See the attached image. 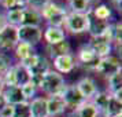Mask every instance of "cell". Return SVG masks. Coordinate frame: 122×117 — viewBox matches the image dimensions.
Returning a JSON list of instances; mask_svg holds the SVG:
<instances>
[{
  "instance_id": "f35d334b",
  "label": "cell",
  "mask_w": 122,
  "mask_h": 117,
  "mask_svg": "<svg viewBox=\"0 0 122 117\" xmlns=\"http://www.w3.org/2000/svg\"><path fill=\"white\" fill-rule=\"evenodd\" d=\"M117 117H121V114H119V116H117Z\"/></svg>"
},
{
  "instance_id": "3957f363",
  "label": "cell",
  "mask_w": 122,
  "mask_h": 117,
  "mask_svg": "<svg viewBox=\"0 0 122 117\" xmlns=\"http://www.w3.org/2000/svg\"><path fill=\"white\" fill-rule=\"evenodd\" d=\"M65 28L73 34H81L88 32L89 21L88 14H80V12H67L65 19Z\"/></svg>"
},
{
  "instance_id": "7c38bea8",
  "label": "cell",
  "mask_w": 122,
  "mask_h": 117,
  "mask_svg": "<svg viewBox=\"0 0 122 117\" xmlns=\"http://www.w3.org/2000/svg\"><path fill=\"white\" fill-rule=\"evenodd\" d=\"M43 22V18L39 10H34L30 7H25L22 8V19H21V25H26V26H40V23Z\"/></svg>"
},
{
  "instance_id": "d6986e66",
  "label": "cell",
  "mask_w": 122,
  "mask_h": 117,
  "mask_svg": "<svg viewBox=\"0 0 122 117\" xmlns=\"http://www.w3.org/2000/svg\"><path fill=\"white\" fill-rule=\"evenodd\" d=\"M50 70H51L50 69V62H48V59H47V56L41 55V54H39L36 63L29 69L30 76H44L45 73L50 72Z\"/></svg>"
},
{
  "instance_id": "2e32d148",
  "label": "cell",
  "mask_w": 122,
  "mask_h": 117,
  "mask_svg": "<svg viewBox=\"0 0 122 117\" xmlns=\"http://www.w3.org/2000/svg\"><path fill=\"white\" fill-rule=\"evenodd\" d=\"M45 51H47V55L54 59L55 56L63 55V54H70L71 52V45L67 41V39H65L63 41H59L56 44H51V45L47 44Z\"/></svg>"
},
{
  "instance_id": "4fadbf2b",
  "label": "cell",
  "mask_w": 122,
  "mask_h": 117,
  "mask_svg": "<svg viewBox=\"0 0 122 117\" xmlns=\"http://www.w3.org/2000/svg\"><path fill=\"white\" fill-rule=\"evenodd\" d=\"M43 39L48 45L56 44L59 41H63L66 39V33L63 28H56V26H47L43 33Z\"/></svg>"
},
{
  "instance_id": "d4e9b609",
  "label": "cell",
  "mask_w": 122,
  "mask_h": 117,
  "mask_svg": "<svg viewBox=\"0 0 122 117\" xmlns=\"http://www.w3.org/2000/svg\"><path fill=\"white\" fill-rule=\"evenodd\" d=\"M69 8H70V12L88 14L92 6L88 3V0H69Z\"/></svg>"
},
{
  "instance_id": "603a6c76",
  "label": "cell",
  "mask_w": 122,
  "mask_h": 117,
  "mask_svg": "<svg viewBox=\"0 0 122 117\" xmlns=\"http://www.w3.org/2000/svg\"><path fill=\"white\" fill-rule=\"evenodd\" d=\"M14 52H15V56L19 59V62L23 61V59H26L28 56L36 54L34 47L26 44V43H21V41H18V43H17L15 48H14Z\"/></svg>"
},
{
  "instance_id": "6da1fadb",
  "label": "cell",
  "mask_w": 122,
  "mask_h": 117,
  "mask_svg": "<svg viewBox=\"0 0 122 117\" xmlns=\"http://www.w3.org/2000/svg\"><path fill=\"white\" fill-rule=\"evenodd\" d=\"M41 18L47 21L48 26H56V28H62L65 19L67 15V10L65 7L59 6L58 3L51 0L50 3H47L41 10H40Z\"/></svg>"
},
{
  "instance_id": "1f68e13d",
  "label": "cell",
  "mask_w": 122,
  "mask_h": 117,
  "mask_svg": "<svg viewBox=\"0 0 122 117\" xmlns=\"http://www.w3.org/2000/svg\"><path fill=\"white\" fill-rule=\"evenodd\" d=\"M121 40H122V23L121 19L114 22V43L117 45H121Z\"/></svg>"
},
{
  "instance_id": "9c48e42d",
  "label": "cell",
  "mask_w": 122,
  "mask_h": 117,
  "mask_svg": "<svg viewBox=\"0 0 122 117\" xmlns=\"http://www.w3.org/2000/svg\"><path fill=\"white\" fill-rule=\"evenodd\" d=\"M61 95L63 98V100H65V103H66V107H70L73 110H76L78 106L85 100L82 98V95L80 94V91L77 89L76 84L74 85H66Z\"/></svg>"
},
{
  "instance_id": "ac0fdd59",
  "label": "cell",
  "mask_w": 122,
  "mask_h": 117,
  "mask_svg": "<svg viewBox=\"0 0 122 117\" xmlns=\"http://www.w3.org/2000/svg\"><path fill=\"white\" fill-rule=\"evenodd\" d=\"M12 69H14V76H15V84L18 87H22L25 84L30 83V80H32L30 72L23 66L22 63L18 62L15 65H12Z\"/></svg>"
},
{
  "instance_id": "9a60e30c",
  "label": "cell",
  "mask_w": 122,
  "mask_h": 117,
  "mask_svg": "<svg viewBox=\"0 0 122 117\" xmlns=\"http://www.w3.org/2000/svg\"><path fill=\"white\" fill-rule=\"evenodd\" d=\"M30 106V113L32 117H48V110H47V98L43 96H36L29 102Z\"/></svg>"
},
{
  "instance_id": "f1b7e54d",
  "label": "cell",
  "mask_w": 122,
  "mask_h": 117,
  "mask_svg": "<svg viewBox=\"0 0 122 117\" xmlns=\"http://www.w3.org/2000/svg\"><path fill=\"white\" fill-rule=\"evenodd\" d=\"M12 66V61H11V56L6 54V52H1L0 51V77H3L8 69Z\"/></svg>"
},
{
  "instance_id": "277c9868",
  "label": "cell",
  "mask_w": 122,
  "mask_h": 117,
  "mask_svg": "<svg viewBox=\"0 0 122 117\" xmlns=\"http://www.w3.org/2000/svg\"><path fill=\"white\" fill-rule=\"evenodd\" d=\"M100 58L95 54V51L89 44H84L82 47H80L77 55H76V63L84 67L85 70H96Z\"/></svg>"
},
{
  "instance_id": "8d00e7d4",
  "label": "cell",
  "mask_w": 122,
  "mask_h": 117,
  "mask_svg": "<svg viewBox=\"0 0 122 117\" xmlns=\"http://www.w3.org/2000/svg\"><path fill=\"white\" fill-rule=\"evenodd\" d=\"M3 89H4V83H3V80H1V77H0V95H1V92H3Z\"/></svg>"
},
{
  "instance_id": "4dcf8cb0",
  "label": "cell",
  "mask_w": 122,
  "mask_h": 117,
  "mask_svg": "<svg viewBox=\"0 0 122 117\" xmlns=\"http://www.w3.org/2000/svg\"><path fill=\"white\" fill-rule=\"evenodd\" d=\"M21 91H22V95H23V98H25V100L29 102V100L33 99V98H36L37 88H36L32 83H28V84H25V85L21 87Z\"/></svg>"
},
{
  "instance_id": "8fae6325",
  "label": "cell",
  "mask_w": 122,
  "mask_h": 117,
  "mask_svg": "<svg viewBox=\"0 0 122 117\" xmlns=\"http://www.w3.org/2000/svg\"><path fill=\"white\" fill-rule=\"evenodd\" d=\"M76 87H77V89L80 91V94L82 95V98L85 100H91L96 95V92L99 91L97 85H96V81L91 77H82L76 84Z\"/></svg>"
},
{
  "instance_id": "5bb4252c",
  "label": "cell",
  "mask_w": 122,
  "mask_h": 117,
  "mask_svg": "<svg viewBox=\"0 0 122 117\" xmlns=\"http://www.w3.org/2000/svg\"><path fill=\"white\" fill-rule=\"evenodd\" d=\"M1 96L4 98L6 103L8 105H17V103H21V102H25V98L22 95V91H21V87L18 85H12V87H4L3 92H1Z\"/></svg>"
},
{
  "instance_id": "ba28073f",
  "label": "cell",
  "mask_w": 122,
  "mask_h": 117,
  "mask_svg": "<svg viewBox=\"0 0 122 117\" xmlns=\"http://www.w3.org/2000/svg\"><path fill=\"white\" fill-rule=\"evenodd\" d=\"M18 43L17 26L7 25L3 30H0V51H10L14 50Z\"/></svg>"
},
{
  "instance_id": "5b68a950",
  "label": "cell",
  "mask_w": 122,
  "mask_h": 117,
  "mask_svg": "<svg viewBox=\"0 0 122 117\" xmlns=\"http://www.w3.org/2000/svg\"><path fill=\"white\" fill-rule=\"evenodd\" d=\"M17 34H18V41L21 43H26V44L37 45L43 39V30L40 26H18L17 28Z\"/></svg>"
},
{
  "instance_id": "e0dca14e",
  "label": "cell",
  "mask_w": 122,
  "mask_h": 117,
  "mask_svg": "<svg viewBox=\"0 0 122 117\" xmlns=\"http://www.w3.org/2000/svg\"><path fill=\"white\" fill-rule=\"evenodd\" d=\"M88 21H89L88 32H89V34H91L92 37L102 34L106 29H107L108 23H110V22H106V21H102V19H99V18L93 17V15L91 14V11L88 12Z\"/></svg>"
},
{
  "instance_id": "74e56055",
  "label": "cell",
  "mask_w": 122,
  "mask_h": 117,
  "mask_svg": "<svg viewBox=\"0 0 122 117\" xmlns=\"http://www.w3.org/2000/svg\"><path fill=\"white\" fill-rule=\"evenodd\" d=\"M73 117H77V116H76V114H73Z\"/></svg>"
},
{
  "instance_id": "44dd1931",
  "label": "cell",
  "mask_w": 122,
  "mask_h": 117,
  "mask_svg": "<svg viewBox=\"0 0 122 117\" xmlns=\"http://www.w3.org/2000/svg\"><path fill=\"white\" fill-rule=\"evenodd\" d=\"M108 99H110V94H108L107 91H106V92L97 91L96 95L91 99V102L96 106V109H97V111H99V116L104 117L106 109H107V105H108Z\"/></svg>"
},
{
  "instance_id": "52a82bcc",
  "label": "cell",
  "mask_w": 122,
  "mask_h": 117,
  "mask_svg": "<svg viewBox=\"0 0 122 117\" xmlns=\"http://www.w3.org/2000/svg\"><path fill=\"white\" fill-rule=\"evenodd\" d=\"M52 65H54L55 72H58L62 76L63 74H67V73H71L74 70V67L77 66L76 56L73 55L71 52L70 54H63V55L55 56L52 59Z\"/></svg>"
},
{
  "instance_id": "7a4b0ae2",
  "label": "cell",
  "mask_w": 122,
  "mask_h": 117,
  "mask_svg": "<svg viewBox=\"0 0 122 117\" xmlns=\"http://www.w3.org/2000/svg\"><path fill=\"white\" fill-rule=\"evenodd\" d=\"M65 87H66L65 77L55 70H50L43 76L39 88L50 96V95H61Z\"/></svg>"
},
{
  "instance_id": "d6a6232c",
  "label": "cell",
  "mask_w": 122,
  "mask_h": 117,
  "mask_svg": "<svg viewBox=\"0 0 122 117\" xmlns=\"http://www.w3.org/2000/svg\"><path fill=\"white\" fill-rule=\"evenodd\" d=\"M50 1L51 0H26V6L40 11V10H41L47 3H50Z\"/></svg>"
},
{
  "instance_id": "484cf974",
  "label": "cell",
  "mask_w": 122,
  "mask_h": 117,
  "mask_svg": "<svg viewBox=\"0 0 122 117\" xmlns=\"http://www.w3.org/2000/svg\"><path fill=\"white\" fill-rule=\"evenodd\" d=\"M12 117H32V113H30V106H29V102L25 100V102H21V103H17V105L12 106Z\"/></svg>"
},
{
  "instance_id": "8992f818",
  "label": "cell",
  "mask_w": 122,
  "mask_h": 117,
  "mask_svg": "<svg viewBox=\"0 0 122 117\" xmlns=\"http://www.w3.org/2000/svg\"><path fill=\"white\" fill-rule=\"evenodd\" d=\"M121 70H122L121 58L114 56V55H108V56H104V58H100V61L97 63L95 72H97L99 74L108 78L110 76L121 72Z\"/></svg>"
},
{
  "instance_id": "83f0119b",
  "label": "cell",
  "mask_w": 122,
  "mask_h": 117,
  "mask_svg": "<svg viewBox=\"0 0 122 117\" xmlns=\"http://www.w3.org/2000/svg\"><path fill=\"white\" fill-rule=\"evenodd\" d=\"M122 89V74L121 72L115 73L108 77V94H114L117 91Z\"/></svg>"
},
{
  "instance_id": "e575fe53",
  "label": "cell",
  "mask_w": 122,
  "mask_h": 117,
  "mask_svg": "<svg viewBox=\"0 0 122 117\" xmlns=\"http://www.w3.org/2000/svg\"><path fill=\"white\" fill-rule=\"evenodd\" d=\"M7 25V19H6V15L3 14V12H0V30H3V29L6 28Z\"/></svg>"
},
{
  "instance_id": "7402d4cb",
  "label": "cell",
  "mask_w": 122,
  "mask_h": 117,
  "mask_svg": "<svg viewBox=\"0 0 122 117\" xmlns=\"http://www.w3.org/2000/svg\"><path fill=\"white\" fill-rule=\"evenodd\" d=\"M91 14L93 17L99 18L102 21H106V22H110L111 17H112V12H111V8L106 4H96L91 8Z\"/></svg>"
},
{
  "instance_id": "836d02e7",
  "label": "cell",
  "mask_w": 122,
  "mask_h": 117,
  "mask_svg": "<svg viewBox=\"0 0 122 117\" xmlns=\"http://www.w3.org/2000/svg\"><path fill=\"white\" fill-rule=\"evenodd\" d=\"M12 109H14L12 105L6 103V105L0 109V117H12Z\"/></svg>"
},
{
  "instance_id": "cb8c5ba5",
  "label": "cell",
  "mask_w": 122,
  "mask_h": 117,
  "mask_svg": "<svg viewBox=\"0 0 122 117\" xmlns=\"http://www.w3.org/2000/svg\"><path fill=\"white\" fill-rule=\"evenodd\" d=\"M122 111V100L114 98L112 95H110V99H108V105L106 109L104 117H117L119 116Z\"/></svg>"
},
{
  "instance_id": "d590c367",
  "label": "cell",
  "mask_w": 122,
  "mask_h": 117,
  "mask_svg": "<svg viewBox=\"0 0 122 117\" xmlns=\"http://www.w3.org/2000/svg\"><path fill=\"white\" fill-rule=\"evenodd\" d=\"M112 1V4H114V7H115V10L118 12H121L122 10V0H111Z\"/></svg>"
},
{
  "instance_id": "30bf717a",
  "label": "cell",
  "mask_w": 122,
  "mask_h": 117,
  "mask_svg": "<svg viewBox=\"0 0 122 117\" xmlns=\"http://www.w3.org/2000/svg\"><path fill=\"white\" fill-rule=\"evenodd\" d=\"M66 103L62 95H50L47 98V110L48 117H58L66 111Z\"/></svg>"
},
{
  "instance_id": "4316f807",
  "label": "cell",
  "mask_w": 122,
  "mask_h": 117,
  "mask_svg": "<svg viewBox=\"0 0 122 117\" xmlns=\"http://www.w3.org/2000/svg\"><path fill=\"white\" fill-rule=\"evenodd\" d=\"M4 15H6V19H7L8 25H12V26H17L18 28L21 25V19H22V8L8 10Z\"/></svg>"
},
{
  "instance_id": "ffe728a7",
  "label": "cell",
  "mask_w": 122,
  "mask_h": 117,
  "mask_svg": "<svg viewBox=\"0 0 122 117\" xmlns=\"http://www.w3.org/2000/svg\"><path fill=\"white\" fill-rule=\"evenodd\" d=\"M74 114L77 117H100L96 106L91 100H84L82 103L74 110Z\"/></svg>"
},
{
  "instance_id": "f546056e",
  "label": "cell",
  "mask_w": 122,
  "mask_h": 117,
  "mask_svg": "<svg viewBox=\"0 0 122 117\" xmlns=\"http://www.w3.org/2000/svg\"><path fill=\"white\" fill-rule=\"evenodd\" d=\"M1 6L8 10H18V8H25L26 7V0H0Z\"/></svg>"
}]
</instances>
